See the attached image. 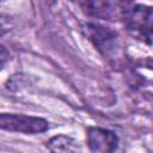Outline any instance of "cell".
Segmentation results:
<instances>
[{"mask_svg": "<svg viewBox=\"0 0 153 153\" xmlns=\"http://www.w3.org/2000/svg\"><path fill=\"white\" fill-rule=\"evenodd\" d=\"M122 19L124 20L128 31L133 36L147 39V42L151 43V35H152L151 7L128 2L127 8L123 12Z\"/></svg>", "mask_w": 153, "mask_h": 153, "instance_id": "1", "label": "cell"}, {"mask_svg": "<svg viewBox=\"0 0 153 153\" xmlns=\"http://www.w3.org/2000/svg\"><path fill=\"white\" fill-rule=\"evenodd\" d=\"M0 129L23 134H39L49 129V122L42 117L22 114H0Z\"/></svg>", "mask_w": 153, "mask_h": 153, "instance_id": "2", "label": "cell"}, {"mask_svg": "<svg viewBox=\"0 0 153 153\" xmlns=\"http://www.w3.org/2000/svg\"><path fill=\"white\" fill-rule=\"evenodd\" d=\"M86 35L88 36L93 45L104 56H109L116 51L118 44V36L115 30L96 23H87Z\"/></svg>", "mask_w": 153, "mask_h": 153, "instance_id": "3", "label": "cell"}, {"mask_svg": "<svg viewBox=\"0 0 153 153\" xmlns=\"http://www.w3.org/2000/svg\"><path fill=\"white\" fill-rule=\"evenodd\" d=\"M128 2L120 1H84L80 2L82 11L93 18L103 20H116L123 17Z\"/></svg>", "mask_w": 153, "mask_h": 153, "instance_id": "4", "label": "cell"}, {"mask_svg": "<svg viewBox=\"0 0 153 153\" xmlns=\"http://www.w3.org/2000/svg\"><path fill=\"white\" fill-rule=\"evenodd\" d=\"M86 141L90 151L93 153H115L118 147L117 135L109 129L99 127L87 129Z\"/></svg>", "mask_w": 153, "mask_h": 153, "instance_id": "5", "label": "cell"}, {"mask_svg": "<svg viewBox=\"0 0 153 153\" xmlns=\"http://www.w3.org/2000/svg\"><path fill=\"white\" fill-rule=\"evenodd\" d=\"M47 146L51 153H80V146L78 141L66 135L51 137L47 142Z\"/></svg>", "mask_w": 153, "mask_h": 153, "instance_id": "6", "label": "cell"}, {"mask_svg": "<svg viewBox=\"0 0 153 153\" xmlns=\"http://www.w3.org/2000/svg\"><path fill=\"white\" fill-rule=\"evenodd\" d=\"M10 59H11L10 50L4 44H0V71H2V68L7 65Z\"/></svg>", "mask_w": 153, "mask_h": 153, "instance_id": "7", "label": "cell"}, {"mask_svg": "<svg viewBox=\"0 0 153 153\" xmlns=\"http://www.w3.org/2000/svg\"><path fill=\"white\" fill-rule=\"evenodd\" d=\"M6 31H7V29H6V26H5V22H4L2 19H0V36H2Z\"/></svg>", "mask_w": 153, "mask_h": 153, "instance_id": "8", "label": "cell"}]
</instances>
